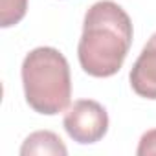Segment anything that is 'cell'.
Listing matches in <instances>:
<instances>
[{
    "mask_svg": "<svg viewBox=\"0 0 156 156\" xmlns=\"http://www.w3.org/2000/svg\"><path fill=\"white\" fill-rule=\"evenodd\" d=\"M26 103L39 114L64 112L72 98V75L66 57L51 46L31 50L20 68Z\"/></svg>",
    "mask_w": 156,
    "mask_h": 156,
    "instance_id": "cell-2",
    "label": "cell"
},
{
    "mask_svg": "<svg viewBox=\"0 0 156 156\" xmlns=\"http://www.w3.org/2000/svg\"><path fill=\"white\" fill-rule=\"evenodd\" d=\"M28 11V0H0V26L11 28L19 24Z\"/></svg>",
    "mask_w": 156,
    "mask_h": 156,
    "instance_id": "cell-6",
    "label": "cell"
},
{
    "mask_svg": "<svg viewBox=\"0 0 156 156\" xmlns=\"http://www.w3.org/2000/svg\"><path fill=\"white\" fill-rule=\"evenodd\" d=\"M66 154H68L66 145L51 130L31 132L20 147V156H66Z\"/></svg>",
    "mask_w": 156,
    "mask_h": 156,
    "instance_id": "cell-5",
    "label": "cell"
},
{
    "mask_svg": "<svg viewBox=\"0 0 156 156\" xmlns=\"http://www.w3.org/2000/svg\"><path fill=\"white\" fill-rule=\"evenodd\" d=\"M129 81L140 98L156 99V33L151 35L140 57L132 64Z\"/></svg>",
    "mask_w": 156,
    "mask_h": 156,
    "instance_id": "cell-4",
    "label": "cell"
},
{
    "mask_svg": "<svg viewBox=\"0 0 156 156\" xmlns=\"http://www.w3.org/2000/svg\"><path fill=\"white\" fill-rule=\"evenodd\" d=\"M132 35V20L119 4L112 0L92 4L85 13L77 44L81 68L92 77H112L125 62Z\"/></svg>",
    "mask_w": 156,
    "mask_h": 156,
    "instance_id": "cell-1",
    "label": "cell"
},
{
    "mask_svg": "<svg viewBox=\"0 0 156 156\" xmlns=\"http://www.w3.org/2000/svg\"><path fill=\"white\" fill-rule=\"evenodd\" d=\"M66 134L81 145H90L99 140L108 130V114L105 107L94 99L75 101L64 114L62 119Z\"/></svg>",
    "mask_w": 156,
    "mask_h": 156,
    "instance_id": "cell-3",
    "label": "cell"
},
{
    "mask_svg": "<svg viewBox=\"0 0 156 156\" xmlns=\"http://www.w3.org/2000/svg\"><path fill=\"white\" fill-rule=\"evenodd\" d=\"M136 154L138 156H154L156 154V129L143 132V136L140 138Z\"/></svg>",
    "mask_w": 156,
    "mask_h": 156,
    "instance_id": "cell-7",
    "label": "cell"
}]
</instances>
